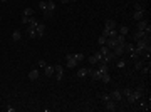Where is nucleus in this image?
<instances>
[{
    "label": "nucleus",
    "instance_id": "18",
    "mask_svg": "<svg viewBox=\"0 0 151 112\" xmlns=\"http://www.w3.org/2000/svg\"><path fill=\"white\" fill-rule=\"evenodd\" d=\"M86 75H87V67H81L77 70V77L82 79V77H86Z\"/></svg>",
    "mask_w": 151,
    "mask_h": 112
},
{
    "label": "nucleus",
    "instance_id": "40",
    "mask_svg": "<svg viewBox=\"0 0 151 112\" xmlns=\"http://www.w3.org/2000/svg\"><path fill=\"white\" fill-rule=\"evenodd\" d=\"M102 35H104V37L107 39V35H109V30H107V28H104V30H102Z\"/></svg>",
    "mask_w": 151,
    "mask_h": 112
},
{
    "label": "nucleus",
    "instance_id": "9",
    "mask_svg": "<svg viewBox=\"0 0 151 112\" xmlns=\"http://www.w3.org/2000/svg\"><path fill=\"white\" fill-rule=\"evenodd\" d=\"M37 25H39V20H37V18H35V17H34V15H32V17L29 18L27 28H35V27H37Z\"/></svg>",
    "mask_w": 151,
    "mask_h": 112
},
{
    "label": "nucleus",
    "instance_id": "7",
    "mask_svg": "<svg viewBox=\"0 0 151 112\" xmlns=\"http://www.w3.org/2000/svg\"><path fill=\"white\" fill-rule=\"evenodd\" d=\"M106 109H107V111H111V112H114L117 109V102H114L112 99H111V101H107L106 102Z\"/></svg>",
    "mask_w": 151,
    "mask_h": 112
},
{
    "label": "nucleus",
    "instance_id": "3",
    "mask_svg": "<svg viewBox=\"0 0 151 112\" xmlns=\"http://www.w3.org/2000/svg\"><path fill=\"white\" fill-rule=\"evenodd\" d=\"M87 75H89L92 80H101V72H99V70H94V69H87Z\"/></svg>",
    "mask_w": 151,
    "mask_h": 112
},
{
    "label": "nucleus",
    "instance_id": "8",
    "mask_svg": "<svg viewBox=\"0 0 151 112\" xmlns=\"http://www.w3.org/2000/svg\"><path fill=\"white\" fill-rule=\"evenodd\" d=\"M35 34H37V37H44V34H45V25L39 23V25L35 27Z\"/></svg>",
    "mask_w": 151,
    "mask_h": 112
},
{
    "label": "nucleus",
    "instance_id": "39",
    "mask_svg": "<svg viewBox=\"0 0 151 112\" xmlns=\"http://www.w3.org/2000/svg\"><path fill=\"white\" fill-rule=\"evenodd\" d=\"M141 70H143V74H149V65L148 67H141Z\"/></svg>",
    "mask_w": 151,
    "mask_h": 112
},
{
    "label": "nucleus",
    "instance_id": "19",
    "mask_svg": "<svg viewBox=\"0 0 151 112\" xmlns=\"http://www.w3.org/2000/svg\"><path fill=\"white\" fill-rule=\"evenodd\" d=\"M45 2H47V10H50V12L56 10V3H54V0H45Z\"/></svg>",
    "mask_w": 151,
    "mask_h": 112
},
{
    "label": "nucleus",
    "instance_id": "14",
    "mask_svg": "<svg viewBox=\"0 0 151 112\" xmlns=\"http://www.w3.org/2000/svg\"><path fill=\"white\" fill-rule=\"evenodd\" d=\"M37 79H39V70L34 69V70L29 72V80H37Z\"/></svg>",
    "mask_w": 151,
    "mask_h": 112
},
{
    "label": "nucleus",
    "instance_id": "4",
    "mask_svg": "<svg viewBox=\"0 0 151 112\" xmlns=\"http://www.w3.org/2000/svg\"><path fill=\"white\" fill-rule=\"evenodd\" d=\"M111 99L114 102H121V101H123V94H121V90H112V92H111Z\"/></svg>",
    "mask_w": 151,
    "mask_h": 112
},
{
    "label": "nucleus",
    "instance_id": "22",
    "mask_svg": "<svg viewBox=\"0 0 151 112\" xmlns=\"http://www.w3.org/2000/svg\"><path fill=\"white\" fill-rule=\"evenodd\" d=\"M117 34H119V32H117L116 28H112V30H109V35H107V37H109V39H116Z\"/></svg>",
    "mask_w": 151,
    "mask_h": 112
},
{
    "label": "nucleus",
    "instance_id": "41",
    "mask_svg": "<svg viewBox=\"0 0 151 112\" xmlns=\"http://www.w3.org/2000/svg\"><path fill=\"white\" fill-rule=\"evenodd\" d=\"M62 3H69V2H71V0H61Z\"/></svg>",
    "mask_w": 151,
    "mask_h": 112
},
{
    "label": "nucleus",
    "instance_id": "1",
    "mask_svg": "<svg viewBox=\"0 0 151 112\" xmlns=\"http://www.w3.org/2000/svg\"><path fill=\"white\" fill-rule=\"evenodd\" d=\"M66 60H67V69H76L79 65V62L72 57V54H67V55H66Z\"/></svg>",
    "mask_w": 151,
    "mask_h": 112
},
{
    "label": "nucleus",
    "instance_id": "2",
    "mask_svg": "<svg viewBox=\"0 0 151 112\" xmlns=\"http://www.w3.org/2000/svg\"><path fill=\"white\" fill-rule=\"evenodd\" d=\"M146 37H149V35H146L144 30H134L133 32V40H141V39H146Z\"/></svg>",
    "mask_w": 151,
    "mask_h": 112
},
{
    "label": "nucleus",
    "instance_id": "32",
    "mask_svg": "<svg viewBox=\"0 0 151 112\" xmlns=\"http://www.w3.org/2000/svg\"><path fill=\"white\" fill-rule=\"evenodd\" d=\"M97 44H99V45H104V44H106V37H104V35H101L99 39H97Z\"/></svg>",
    "mask_w": 151,
    "mask_h": 112
},
{
    "label": "nucleus",
    "instance_id": "11",
    "mask_svg": "<svg viewBox=\"0 0 151 112\" xmlns=\"http://www.w3.org/2000/svg\"><path fill=\"white\" fill-rule=\"evenodd\" d=\"M104 45H107V47H109V50H112V49L117 45V42H116V39H109V37H107V39H106V44H104Z\"/></svg>",
    "mask_w": 151,
    "mask_h": 112
},
{
    "label": "nucleus",
    "instance_id": "26",
    "mask_svg": "<svg viewBox=\"0 0 151 112\" xmlns=\"http://www.w3.org/2000/svg\"><path fill=\"white\" fill-rule=\"evenodd\" d=\"M131 92H133V89H131V87H126V89H124L123 92H121V94H123V97H128V95L131 94Z\"/></svg>",
    "mask_w": 151,
    "mask_h": 112
},
{
    "label": "nucleus",
    "instance_id": "27",
    "mask_svg": "<svg viewBox=\"0 0 151 112\" xmlns=\"http://www.w3.org/2000/svg\"><path fill=\"white\" fill-rule=\"evenodd\" d=\"M72 57H74L77 62H82V60H84V55H82V54H72Z\"/></svg>",
    "mask_w": 151,
    "mask_h": 112
},
{
    "label": "nucleus",
    "instance_id": "29",
    "mask_svg": "<svg viewBox=\"0 0 151 112\" xmlns=\"http://www.w3.org/2000/svg\"><path fill=\"white\" fill-rule=\"evenodd\" d=\"M119 34H121V35H124V37H126V35L129 34V28H128V27H121V30H119Z\"/></svg>",
    "mask_w": 151,
    "mask_h": 112
},
{
    "label": "nucleus",
    "instance_id": "31",
    "mask_svg": "<svg viewBox=\"0 0 151 112\" xmlns=\"http://www.w3.org/2000/svg\"><path fill=\"white\" fill-rule=\"evenodd\" d=\"M87 60H89V64H91V65H96V64H97V59H96L94 55H91L89 59H87Z\"/></svg>",
    "mask_w": 151,
    "mask_h": 112
},
{
    "label": "nucleus",
    "instance_id": "23",
    "mask_svg": "<svg viewBox=\"0 0 151 112\" xmlns=\"http://www.w3.org/2000/svg\"><path fill=\"white\" fill-rule=\"evenodd\" d=\"M27 34H29V37H30V39H35V37H37L35 28H27Z\"/></svg>",
    "mask_w": 151,
    "mask_h": 112
},
{
    "label": "nucleus",
    "instance_id": "30",
    "mask_svg": "<svg viewBox=\"0 0 151 112\" xmlns=\"http://www.w3.org/2000/svg\"><path fill=\"white\" fill-rule=\"evenodd\" d=\"M134 12H144L143 10V5L141 3H134Z\"/></svg>",
    "mask_w": 151,
    "mask_h": 112
},
{
    "label": "nucleus",
    "instance_id": "34",
    "mask_svg": "<svg viewBox=\"0 0 151 112\" xmlns=\"http://www.w3.org/2000/svg\"><path fill=\"white\" fill-rule=\"evenodd\" d=\"M29 18H30V17H27V15H22V23H24V25H27V23H29Z\"/></svg>",
    "mask_w": 151,
    "mask_h": 112
},
{
    "label": "nucleus",
    "instance_id": "37",
    "mask_svg": "<svg viewBox=\"0 0 151 112\" xmlns=\"http://www.w3.org/2000/svg\"><path fill=\"white\" fill-rule=\"evenodd\" d=\"M45 65H47V62H45L44 59H40L39 60V67H45Z\"/></svg>",
    "mask_w": 151,
    "mask_h": 112
},
{
    "label": "nucleus",
    "instance_id": "38",
    "mask_svg": "<svg viewBox=\"0 0 151 112\" xmlns=\"http://www.w3.org/2000/svg\"><path fill=\"white\" fill-rule=\"evenodd\" d=\"M94 57L97 59V62H99V59H102V54H101V52H96V54H94Z\"/></svg>",
    "mask_w": 151,
    "mask_h": 112
},
{
    "label": "nucleus",
    "instance_id": "10",
    "mask_svg": "<svg viewBox=\"0 0 151 112\" xmlns=\"http://www.w3.org/2000/svg\"><path fill=\"white\" fill-rule=\"evenodd\" d=\"M148 25H149V23H148V20L141 18V20H138V27H136V30H144Z\"/></svg>",
    "mask_w": 151,
    "mask_h": 112
},
{
    "label": "nucleus",
    "instance_id": "28",
    "mask_svg": "<svg viewBox=\"0 0 151 112\" xmlns=\"http://www.w3.org/2000/svg\"><path fill=\"white\" fill-rule=\"evenodd\" d=\"M24 15H27V17H32V15H34V8H25V10H24Z\"/></svg>",
    "mask_w": 151,
    "mask_h": 112
},
{
    "label": "nucleus",
    "instance_id": "35",
    "mask_svg": "<svg viewBox=\"0 0 151 112\" xmlns=\"http://www.w3.org/2000/svg\"><path fill=\"white\" fill-rule=\"evenodd\" d=\"M102 101H104V102L111 101V94H104V95H102Z\"/></svg>",
    "mask_w": 151,
    "mask_h": 112
},
{
    "label": "nucleus",
    "instance_id": "42",
    "mask_svg": "<svg viewBox=\"0 0 151 112\" xmlns=\"http://www.w3.org/2000/svg\"><path fill=\"white\" fill-rule=\"evenodd\" d=\"M0 2H7V0H0Z\"/></svg>",
    "mask_w": 151,
    "mask_h": 112
},
{
    "label": "nucleus",
    "instance_id": "25",
    "mask_svg": "<svg viewBox=\"0 0 151 112\" xmlns=\"http://www.w3.org/2000/svg\"><path fill=\"white\" fill-rule=\"evenodd\" d=\"M141 67H143V60H138V59H136V62H134V69H136V70H141Z\"/></svg>",
    "mask_w": 151,
    "mask_h": 112
},
{
    "label": "nucleus",
    "instance_id": "6",
    "mask_svg": "<svg viewBox=\"0 0 151 112\" xmlns=\"http://www.w3.org/2000/svg\"><path fill=\"white\" fill-rule=\"evenodd\" d=\"M62 77H64V67L56 65V80H62Z\"/></svg>",
    "mask_w": 151,
    "mask_h": 112
},
{
    "label": "nucleus",
    "instance_id": "13",
    "mask_svg": "<svg viewBox=\"0 0 151 112\" xmlns=\"http://www.w3.org/2000/svg\"><path fill=\"white\" fill-rule=\"evenodd\" d=\"M20 39H22V32H20V30H14V34H12V40H14V42H19Z\"/></svg>",
    "mask_w": 151,
    "mask_h": 112
},
{
    "label": "nucleus",
    "instance_id": "43",
    "mask_svg": "<svg viewBox=\"0 0 151 112\" xmlns=\"http://www.w3.org/2000/svg\"><path fill=\"white\" fill-rule=\"evenodd\" d=\"M0 22H2V17H0Z\"/></svg>",
    "mask_w": 151,
    "mask_h": 112
},
{
    "label": "nucleus",
    "instance_id": "20",
    "mask_svg": "<svg viewBox=\"0 0 151 112\" xmlns=\"http://www.w3.org/2000/svg\"><path fill=\"white\" fill-rule=\"evenodd\" d=\"M143 17H144V12H134V13H133V18L136 20V22H138V20H141Z\"/></svg>",
    "mask_w": 151,
    "mask_h": 112
},
{
    "label": "nucleus",
    "instance_id": "5",
    "mask_svg": "<svg viewBox=\"0 0 151 112\" xmlns=\"http://www.w3.org/2000/svg\"><path fill=\"white\" fill-rule=\"evenodd\" d=\"M54 72H56V67H54V65H45V67H44L45 77H52V75H54Z\"/></svg>",
    "mask_w": 151,
    "mask_h": 112
},
{
    "label": "nucleus",
    "instance_id": "17",
    "mask_svg": "<svg viewBox=\"0 0 151 112\" xmlns=\"http://www.w3.org/2000/svg\"><path fill=\"white\" fill-rule=\"evenodd\" d=\"M116 42H117V45H124V44H126V37H124V35H121V34H117Z\"/></svg>",
    "mask_w": 151,
    "mask_h": 112
},
{
    "label": "nucleus",
    "instance_id": "24",
    "mask_svg": "<svg viewBox=\"0 0 151 112\" xmlns=\"http://www.w3.org/2000/svg\"><path fill=\"white\" fill-rule=\"evenodd\" d=\"M99 52H101V54H102V55H106L107 52H109V47H107V45H101Z\"/></svg>",
    "mask_w": 151,
    "mask_h": 112
},
{
    "label": "nucleus",
    "instance_id": "33",
    "mask_svg": "<svg viewBox=\"0 0 151 112\" xmlns=\"http://www.w3.org/2000/svg\"><path fill=\"white\" fill-rule=\"evenodd\" d=\"M124 65H126V60H123V59H121V60H117V64H116V67H119V69H123Z\"/></svg>",
    "mask_w": 151,
    "mask_h": 112
},
{
    "label": "nucleus",
    "instance_id": "15",
    "mask_svg": "<svg viewBox=\"0 0 151 112\" xmlns=\"http://www.w3.org/2000/svg\"><path fill=\"white\" fill-rule=\"evenodd\" d=\"M101 80H102L104 84H109V82H111V75H109V74H107V72L101 74Z\"/></svg>",
    "mask_w": 151,
    "mask_h": 112
},
{
    "label": "nucleus",
    "instance_id": "36",
    "mask_svg": "<svg viewBox=\"0 0 151 112\" xmlns=\"http://www.w3.org/2000/svg\"><path fill=\"white\" fill-rule=\"evenodd\" d=\"M52 13H54V12H50V10H45V12H44V17H47V18H49V17H52Z\"/></svg>",
    "mask_w": 151,
    "mask_h": 112
},
{
    "label": "nucleus",
    "instance_id": "16",
    "mask_svg": "<svg viewBox=\"0 0 151 112\" xmlns=\"http://www.w3.org/2000/svg\"><path fill=\"white\" fill-rule=\"evenodd\" d=\"M104 28H107V30L116 28V22H114V20H111V18H109V20H106V27H104Z\"/></svg>",
    "mask_w": 151,
    "mask_h": 112
},
{
    "label": "nucleus",
    "instance_id": "12",
    "mask_svg": "<svg viewBox=\"0 0 151 112\" xmlns=\"http://www.w3.org/2000/svg\"><path fill=\"white\" fill-rule=\"evenodd\" d=\"M131 95H133L134 97V101H138V99H141V95H143V89H136V90H133V92H131Z\"/></svg>",
    "mask_w": 151,
    "mask_h": 112
},
{
    "label": "nucleus",
    "instance_id": "21",
    "mask_svg": "<svg viewBox=\"0 0 151 112\" xmlns=\"http://www.w3.org/2000/svg\"><path fill=\"white\" fill-rule=\"evenodd\" d=\"M39 8H40L42 12L47 10V2H45V0H40V2H39Z\"/></svg>",
    "mask_w": 151,
    "mask_h": 112
}]
</instances>
